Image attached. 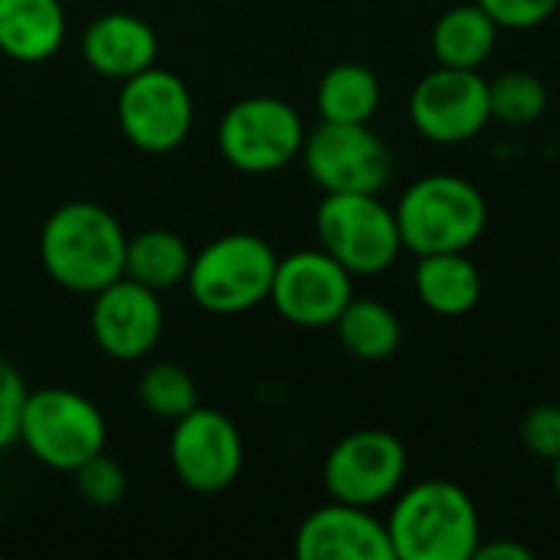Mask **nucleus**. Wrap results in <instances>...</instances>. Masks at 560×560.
Masks as SVG:
<instances>
[{"mask_svg": "<svg viewBox=\"0 0 560 560\" xmlns=\"http://www.w3.org/2000/svg\"><path fill=\"white\" fill-rule=\"evenodd\" d=\"M190 259L194 256L184 236L171 230H141L125 246V276L154 292H164L187 282Z\"/></svg>", "mask_w": 560, "mask_h": 560, "instance_id": "obj_22", "label": "nucleus"}, {"mask_svg": "<svg viewBox=\"0 0 560 560\" xmlns=\"http://www.w3.org/2000/svg\"><path fill=\"white\" fill-rule=\"evenodd\" d=\"M410 121L433 144H466L492 121L489 82L479 69H430L410 92Z\"/></svg>", "mask_w": 560, "mask_h": 560, "instance_id": "obj_11", "label": "nucleus"}, {"mask_svg": "<svg viewBox=\"0 0 560 560\" xmlns=\"http://www.w3.org/2000/svg\"><path fill=\"white\" fill-rule=\"evenodd\" d=\"M220 154L243 174H276L305 144L302 115L276 95H249L226 108L217 128Z\"/></svg>", "mask_w": 560, "mask_h": 560, "instance_id": "obj_7", "label": "nucleus"}, {"mask_svg": "<svg viewBox=\"0 0 560 560\" xmlns=\"http://www.w3.org/2000/svg\"><path fill=\"white\" fill-rule=\"evenodd\" d=\"M299 158L325 194H381L394 174L390 148L371 125L322 121L305 131Z\"/></svg>", "mask_w": 560, "mask_h": 560, "instance_id": "obj_8", "label": "nucleus"}, {"mask_svg": "<svg viewBox=\"0 0 560 560\" xmlns=\"http://www.w3.org/2000/svg\"><path fill=\"white\" fill-rule=\"evenodd\" d=\"M66 39L62 0H0V52L16 62H43Z\"/></svg>", "mask_w": 560, "mask_h": 560, "instance_id": "obj_18", "label": "nucleus"}, {"mask_svg": "<svg viewBox=\"0 0 560 560\" xmlns=\"http://www.w3.org/2000/svg\"><path fill=\"white\" fill-rule=\"evenodd\" d=\"M413 289L427 312L463 318L482 299V272L469 253H430L413 269Z\"/></svg>", "mask_w": 560, "mask_h": 560, "instance_id": "obj_17", "label": "nucleus"}, {"mask_svg": "<svg viewBox=\"0 0 560 560\" xmlns=\"http://www.w3.org/2000/svg\"><path fill=\"white\" fill-rule=\"evenodd\" d=\"M62 3H66V0H62Z\"/></svg>", "mask_w": 560, "mask_h": 560, "instance_id": "obj_31", "label": "nucleus"}, {"mask_svg": "<svg viewBox=\"0 0 560 560\" xmlns=\"http://www.w3.org/2000/svg\"><path fill=\"white\" fill-rule=\"evenodd\" d=\"M502 30H535L560 10V0H476Z\"/></svg>", "mask_w": 560, "mask_h": 560, "instance_id": "obj_27", "label": "nucleus"}, {"mask_svg": "<svg viewBox=\"0 0 560 560\" xmlns=\"http://www.w3.org/2000/svg\"><path fill=\"white\" fill-rule=\"evenodd\" d=\"M410 456L390 430H354L325 456V489L335 502L374 509L394 499L407 482Z\"/></svg>", "mask_w": 560, "mask_h": 560, "instance_id": "obj_9", "label": "nucleus"}, {"mask_svg": "<svg viewBox=\"0 0 560 560\" xmlns=\"http://www.w3.org/2000/svg\"><path fill=\"white\" fill-rule=\"evenodd\" d=\"M26 394L30 390H26L20 371L7 358H0V450L16 443V436H20V413H23Z\"/></svg>", "mask_w": 560, "mask_h": 560, "instance_id": "obj_28", "label": "nucleus"}, {"mask_svg": "<svg viewBox=\"0 0 560 560\" xmlns=\"http://www.w3.org/2000/svg\"><path fill=\"white\" fill-rule=\"evenodd\" d=\"M315 233L322 249L351 276H381L404 253L397 213L381 194H325L315 210Z\"/></svg>", "mask_w": 560, "mask_h": 560, "instance_id": "obj_6", "label": "nucleus"}, {"mask_svg": "<svg viewBox=\"0 0 560 560\" xmlns=\"http://www.w3.org/2000/svg\"><path fill=\"white\" fill-rule=\"evenodd\" d=\"M72 476H75L79 495H82L89 505H95V509H112V505H118V502L125 499L128 479H125L121 466H118L112 456H105V450L95 453L92 459H85Z\"/></svg>", "mask_w": 560, "mask_h": 560, "instance_id": "obj_25", "label": "nucleus"}, {"mask_svg": "<svg viewBox=\"0 0 560 560\" xmlns=\"http://www.w3.org/2000/svg\"><path fill=\"white\" fill-rule=\"evenodd\" d=\"M92 299L89 328L98 351L115 361H141L158 348L164 331V308L154 289L121 276Z\"/></svg>", "mask_w": 560, "mask_h": 560, "instance_id": "obj_14", "label": "nucleus"}, {"mask_svg": "<svg viewBox=\"0 0 560 560\" xmlns=\"http://www.w3.org/2000/svg\"><path fill=\"white\" fill-rule=\"evenodd\" d=\"M276 266L279 256L262 236L230 233L190 259L187 289L200 308L213 315H240L269 299Z\"/></svg>", "mask_w": 560, "mask_h": 560, "instance_id": "obj_4", "label": "nucleus"}, {"mask_svg": "<svg viewBox=\"0 0 560 560\" xmlns=\"http://www.w3.org/2000/svg\"><path fill=\"white\" fill-rule=\"evenodd\" d=\"M522 443L532 456L545 463L560 456V404H538L525 413Z\"/></svg>", "mask_w": 560, "mask_h": 560, "instance_id": "obj_26", "label": "nucleus"}, {"mask_svg": "<svg viewBox=\"0 0 560 560\" xmlns=\"http://www.w3.org/2000/svg\"><path fill=\"white\" fill-rule=\"evenodd\" d=\"M551 482H555V495H558L560 502V456L551 459Z\"/></svg>", "mask_w": 560, "mask_h": 560, "instance_id": "obj_30", "label": "nucleus"}, {"mask_svg": "<svg viewBox=\"0 0 560 560\" xmlns=\"http://www.w3.org/2000/svg\"><path fill=\"white\" fill-rule=\"evenodd\" d=\"M105 436L108 427L102 410L79 390L46 387L23 400L16 440L36 463L56 472H75L85 459L105 450Z\"/></svg>", "mask_w": 560, "mask_h": 560, "instance_id": "obj_5", "label": "nucleus"}, {"mask_svg": "<svg viewBox=\"0 0 560 560\" xmlns=\"http://www.w3.org/2000/svg\"><path fill=\"white\" fill-rule=\"evenodd\" d=\"M387 532L397 560H472L482 545L479 509L450 479L407 486L387 515Z\"/></svg>", "mask_w": 560, "mask_h": 560, "instance_id": "obj_2", "label": "nucleus"}, {"mask_svg": "<svg viewBox=\"0 0 560 560\" xmlns=\"http://www.w3.org/2000/svg\"><path fill=\"white\" fill-rule=\"evenodd\" d=\"M115 115L121 135L148 154L180 148L194 128V98L180 75L151 66L121 82Z\"/></svg>", "mask_w": 560, "mask_h": 560, "instance_id": "obj_10", "label": "nucleus"}, {"mask_svg": "<svg viewBox=\"0 0 560 560\" xmlns=\"http://www.w3.org/2000/svg\"><path fill=\"white\" fill-rule=\"evenodd\" d=\"M548 102H551L548 85L535 72L512 69L489 82L492 121H499L505 128H528V125L541 121V115L548 112Z\"/></svg>", "mask_w": 560, "mask_h": 560, "instance_id": "obj_23", "label": "nucleus"}, {"mask_svg": "<svg viewBox=\"0 0 560 560\" xmlns=\"http://www.w3.org/2000/svg\"><path fill=\"white\" fill-rule=\"evenodd\" d=\"M532 548L518 545V541H505V538H495V541H482L476 558L472 560H532Z\"/></svg>", "mask_w": 560, "mask_h": 560, "instance_id": "obj_29", "label": "nucleus"}, {"mask_svg": "<svg viewBox=\"0 0 560 560\" xmlns=\"http://www.w3.org/2000/svg\"><path fill=\"white\" fill-rule=\"evenodd\" d=\"M138 400L148 413H154L161 420H180L184 413H190L200 404V394H197L194 377L180 364L158 361L141 374Z\"/></svg>", "mask_w": 560, "mask_h": 560, "instance_id": "obj_24", "label": "nucleus"}, {"mask_svg": "<svg viewBox=\"0 0 560 560\" xmlns=\"http://www.w3.org/2000/svg\"><path fill=\"white\" fill-rule=\"evenodd\" d=\"M315 108L322 121L338 125H371L381 108V79L361 62L331 66L315 89Z\"/></svg>", "mask_w": 560, "mask_h": 560, "instance_id": "obj_20", "label": "nucleus"}, {"mask_svg": "<svg viewBox=\"0 0 560 560\" xmlns=\"http://www.w3.org/2000/svg\"><path fill=\"white\" fill-rule=\"evenodd\" d=\"M499 30L502 26L476 0L443 10L430 30V49L436 66L482 69L495 52Z\"/></svg>", "mask_w": 560, "mask_h": 560, "instance_id": "obj_19", "label": "nucleus"}, {"mask_svg": "<svg viewBox=\"0 0 560 560\" xmlns=\"http://www.w3.org/2000/svg\"><path fill=\"white\" fill-rule=\"evenodd\" d=\"M394 213L404 249L417 256L469 253L489 226L486 194L459 174H427L413 180Z\"/></svg>", "mask_w": 560, "mask_h": 560, "instance_id": "obj_3", "label": "nucleus"}, {"mask_svg": "<svg viewBox=\"0 0 560 560\" xmlns=\"http://www.w3.org/2000/svg\"><path fill=\"white\" fill-rule=\"evenodd\" d=\"M295 555L299 560H397L387 522L348 502L315 509L299 525Z\"/></svg>", "mask_w": 560, "mask_h": 560, "instance_id": "obj_15", "label": "nucleus"}, {"mask_svg": "<svg viewBox=\"0 0 560 560\" xmlns=\"http://www.w3.org/2000/svg\"><path fill=\"white\" fill-rule=\"evenodd\" d=\"M125 246L128 236L112 210L92 200H72L46 217L39 262L56 285L95 295L125 276Z\"/></svg>", "mask_w": 560, "mask_h": 560, "instance_id": "obj_1", "label": "nucleus"}, {"mask_svg": "<svg viewBox=\"0 0 560 560\" xmlns=\"http://www.w3.org/2000/svg\"><path fill=\"white\" fill-rule=\"evenodd\" d=\"M82 56L92 72L125 82L154 66L158 33L141 16L115 10L89 23L82 33Z\"/></svg>", "mask_w": 560, "mask_h": 560, "instance_id": "obj_16", "label": "nucleus"}, {"mask_svg": "<svg viewBox=\"0 0 560 560\" xmlns=\"http://www.w3.org/2000/svg\"><path fill=\"white\" fill-rule=\"evenodd\" d=\"M338 341L358 361H387L404 341L400 318L377 299H351L335 322Z\"/></svg>", "mask_w": 560, "mask_h": 560, "instance_id": "obj_21", "label": "nucleus"}, {"mask_svg": "<svg viewBox=\"0 0 560 560\" xmlns=\"http://www.w3.org/2000/svg\"><path fill=\"white\" fill-rule=\"evenodd\" d=\"M354 299V276L325 249H302L276 266L269 302L299 328H328Z\"/></svg>", "mask_w": 560, "mask_h": 560, "instance_id": "obj_12", "label": "nucleus"}, {"mask_svg": "<svg viewBox=\"0 0 560 560\" xmlns=\"http://www.w3.org/2000/svg\"><path fill=\"white\" fill-rule=\"evenodd\" d=\"M171 466L177 479L200 495H217L230 489L243 469L240 430L226 413L197 404L190 413L174 420Z\"/></svg>", "mask_w": 560, "mask_h": 560, "instance_id": "obj_13", "label": "nucleus"}]
</instances>
